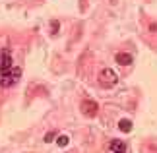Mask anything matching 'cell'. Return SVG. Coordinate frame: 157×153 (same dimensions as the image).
<instances>
[{
  "mask_svg": "<svg viewBox=\"0 0 157 153\" xmlns=\"http://www.w3.org/2000/svg\"><path fill=\"white\" fill-rule=\"evenodd\" d=\"M99 83L103 87H113V85L118 83V74L113 68H103L99 72Z\"/></svg>",
  "mask_w": 157,
  "mask_h": 153,
  "instance_id": "cell-1",
  "label": "cell"
},
{
  "mask_svg": "<svg viewBox=\"0 0 157 153\" xmlns=\"http://www.w3.org/2000/svg\"><path fill=\"white\" fill-rule=\"evenodd\" d=\"M82 114L83 116H87V118H93V116L95 114H97V103H95V101H91V99H83L82 101Z\"/></svg>",
  "mask_w": 157,
  "mask_h": 153,
  "instance_id": "cell-2",
  "label": "cell"
},
{
  "mask_svg": "<svg viewBox=\"0 0 157 153\" xmlns=\"http://www.w3.org/2000/svg\"><path fill=\"white\" fill-rule=\"evenodd\" d=\"M132 54H128V52H118L117 54V64H120V66H130L132 64Z\"/></svg>",
  "mask_w": 157,
  "mask_h": 153,
  "instance_id": "cell-3",
  "label": "cell"
},
{
  "mask_svg": "<svg viewBox=\"0 0 157 153\" xmlns=\"http://www.w3.org/2000/svg\"><path fill=\"white\" fill-rule=\"evenodd\" d=\"M109 149H111V153H114V151H128L126 143L120 142V140H113V142L109 143Z\"/></svg>",
  "mask_w": 157,
  "mask_h": 153,
  "instance_id": "cell-4",
  "label": "cell"
},
{
  "mask_svg": "<svg viewBox=\"0 0 157 153\" xmlns=\"http://www.w3.org/2000/svg\"><path fill=\"white\" fill-rule=\"evenodd\" d=\"M118 130L124 132V134L132 132V122H130V120H120V122H118Z\"/></svg>",
  "mask_w": 157,
  "mask_h": 153,
  "instance_id": "cell-5",
  "label": "cell"
},
{
  "mask_svg": "<svg viewBox=\"0 0 157 153\" xmlns=\"http://www.w3.org/2000/svg\"><path fill=\"white\" fill-rule=\"evenodd\" d=\"M68 142H70V140H68V136H64V134L56 138V145H58V147H66V145H68Z\"/></svg>",
  "mask_w": 157,
  "mask_h": 153,
  "instance_id": "cell-6",
  "label": "cell"
},
{
  "mask_svg": "<svg viewBox=\"0 0 157 153\" xmlns=\"http://www.w3.org/2000/svg\"><path fill=\"white\" fill-rule=\"evenodd\" d=\"M54 136H56V132H54V130H52V132H49V134H45V142H47V143L52 142V138H54Z\"/></svg>",
  "mask_w": 157,
  "mask_h": 153,
  "instance_id": "cell-7",
  "label": "cell"
},
{
  "mask_svg": "<svg viewBox=\"0 0 157 153\" xmlns=\"http://www.w3.org/2000/svg\"><path fill=\"white\" fill-rule=\"evenodd\" d=\"M114 153H128V151H114Z\"/></svg>",
  "mask_w": 157,
  "mask_h": 153,
  "instance_id": "cell-8",
  "label": "cell"
}]
</instances>
